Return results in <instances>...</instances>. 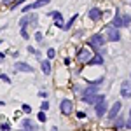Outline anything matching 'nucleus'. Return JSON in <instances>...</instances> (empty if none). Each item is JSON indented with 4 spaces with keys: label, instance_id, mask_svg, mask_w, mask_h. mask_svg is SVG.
<instances>
[{
    "label": "nucleus",
    "instance_id": "f257e3e1",
    "mask_svg": "<svg viewBox=\"0 0 131 131\" xmlns=\"http://www.w3.org/2000/svg\"><path fill=\"white\" fill-rule=\"evenodd\" d=\"M96 96H98V88L91 86V88H88V89L84 91L82 100L86 101V103H89V105H94V103H96Z\"/></svg>",
    "mask_w": 131,
    "mask_h": 131
},
{
    "label": "nucleus",
    "instance_id": "f03ea898",
    "mask_svg": "<svg viewBox=\"0 0 131 131\" xmlns=\"http://www.w3.org/2000/svg\"><path fill=\"white\" fill-rule=\"evenodd\" d=\"M107 40H110V42H119L121 40V33H119V30H117L115 26H108V28H107Z\"/></svg>",
    "mask_w": 131,
    "mask_h": 131
},
{
    "label": "nucleus",
    "instance_id": "7ed1b4c3",
    "mask_svg": "<svg viewBox=\"0 0 131 131\" xmlns=\"http://www.w3.org/2000/svg\"><path fill=\"white\" fill-rule=\"evenodd\" d=\"M103 44H105V37H103V35H93L89 39V46L96 51H98V47H101Z\"/></svg>",
    "mask_w": 131,
    "mask_h": 131
},
{
    "label": "nucleus",
    "instance_id": "20e7f679",
    "mask_svg": "<svg viewBox=\"0 0 131 131\" xmlns=\"http://www.w3.org/2000/svg\"><path fill=\"white\" fill-rule=\"evenodd\" d=\"M60 110L63 115H70L72 112H73V103H72L70 100H63L60 105Z\"/></svg>",
    "mask_w": 131,
    "mask_h": 131
},
{
    "label": "nucleus",
    "instance_id": "39448f33",
    "mask_svg": "<svg viewBox=\"0 0 131 131\" xmlns=\"http://www.w3.org/2000/svg\"><path fill=\"white\" fill-rule=\"evenodd\" d=\"M94 105H96V107H94V114H96V117L100 119V117H103V115L107 114V107H108V105L105 103V100L98 101V103H94Z\"/></svg>",
    "mask_w": 131,
    "mask_h": 131
},
{
    "label": "nucleus",
    "instance_id": "423d86ee",
    "mask_svg": "<svg viewBox=\"0 0 131 131\" xmlns=\"http://www.w3.org/2000/svg\"><path fill=\"white\" fill-rule=\"evenodd\" d=\"M121 108H122V103H121V101H115V103L110 107V110H108V119H112V121H114V119L119 115Z\"/></svg>",
    "mask_w": 131,
    "mask_h": 131
},
{
    "label": "nucleus",
    "instance_id": "0eeeda50",
    "mask_svg": "<svg viewBox=\"0 0 131 131\" xmlns=\"http://www.w3.org/2000/svg\"><path fill=\"white\" fill-rule=\"evenodd\" d=\"M121 96L122 98H131V81H122V84H121Z\"/></svg>",
    "mask_w": 131,
    "mask_h": 131
},
{
    "label": "nucleus",
    "instance_id": "6e6552de",
    "mask_svg": "<svg viewBox=\"0 0 131 131\" xmlns=\"http://www.w3.org/2000/svg\"><path fill=\"white\" fill-rule=\"evenodd\" d=\"M49 4V0H37L35 4H28L26 7H23V12H28V10H31V9H39V7H44V5H47Z\"/></svg>",
    "mask_w": 131,
    "mask_h": 131
},
{
    "label": "nucleus",
    "instance_id": "1a4fd4ad",
    "mask_svg": "<svg viewBox=\"0 0 131 131\" xmlns=\"http://www.w3.org/2000/svg\"><path fill=\"white\" fill-rule=\"evenodd\" d=\"M14 70H16V72H26V73H31V72H33V67H30L28 63L19 61V63H14Z\"/></svg>",
    "mask_w": 131,
    "mask_h": 131
},
{
    "label": "nucleus",
    "instance_id": "9d476101",
    "mask_svg": "<svg viewBox=\"0 0 131 131\" xmlns=\"http://www.w3.org/2000/svg\"><path fill=\"white\" fill-rule=\"evenodd\" d=\"M51 16L54 18V25L58 26V28H63V16H61V12H58V10H54V12H51Z\"/></svg>",
    "mask_w": 131,
    "mask_h": 131
},
{
    "label": "nucleus",
    "instance_id": "9b49d317",
    "mask_svg": "<svg viewBox=\"0 0 131 131\" xmlns=\"http://www.w3.org/2000/svg\"><path fill=\"white\" fill-rule=\"evenodd\" d=\"M89 60H91L89 49H81V51H79V61H82V63H88Z\"/></svg>",
    "mask_w": 131,
    "mask_h": 131
},
{
    "label": "nucleus",
    "instance_id": "f8f14e48",
    "mask_svg": "<svg viewBox=\"0 0 131 131\" xmlns=\"http://www.w3.org/2000/svg\"><path fill=\"white\" fill-rule=\"evenodd\" d=\"M89 18H91L93 21H98V19L101 18V10L98 9V7H93V9L89 10Z\"/></svg>",
    "mask_w": 131,
    "mask_h": 131
},
{
    "label": "nucleus",
    "instance_id": "ddd939ff",
    "mask_svg": "<svg viewBox=\"0 0 131 131\" xmlns=\"http://www.w3.org/2000/svg\"><path fill=\"white\" fill-rule=\"evenodd\" d=\"M40 68H42V73H44V75H49V73H51V61L49 60H44L40 63Z\"/></svg>",
    "mask_w": 131,
    "mask_h": 131
},
{
    "label": "nucleus",
    "instance_id": "4468645a",
    "mask_svg": "<svg viewBox=\"0 0 131 131\" xmlns=\"http://www.w3.org/2000/svg\"><path fill=\"white\" fill-rule=\"evenodd\" d=\"M86 65H103V58H101V54H96V56H93Z\"/></svg>",
    "mask_w": 131,
    "mask_h": 131
},
{
    "label": "nucleus",
    "instance_id": "2eb2a0df",
    "mask_svg": "<svg viewBox=\"0 0 131 131\" xmlns=\"http://www.w3.org/2000/svg\"><path fill=\"white\" fill-rule=\"evenodd\" d=\"M112 26H115V28L122 26V18H121V14H115V18L112 19Z\"/></svg>",
    "mask_w": 131,
    "mask_h": 131
},
{
    "label": "nucleus",
    "instance_id": "dca6fc26",
    "mask_svg": "<svg viewBox=\"0 0 131 131\" xmlns=\"http://www.w3.org/2000/svg\"><path fill=\"white\" fill-rule=\"evenodd\" d=\"M77 18H79V16H77V14H73L70 19H68V23H65V25H63V30H70V26L73 25V21H77Z\"/></svg>",
    "mask_w": 131,
    "mask_h": 131
},
{
    "label": "nucleus",
    "instance_id": "f3484780",
    "mask_svg": "<svg viewBox=\"0 0 131 131\" xmlns=\"http://www.w3.org/2000/svg\"><path fill=\"white\" fill-rule=\"evenodd\" d=\"M122 18V26H129L131 25V16L129 14H121Z\"/></svg>",
    "mask_w": 131,
    "mask_h": 131
},
{
    "label": "nucleus",
    "instance_id": "a211bd4d",
    "mask_svg": "<svg viewBox=\"0 0 131 131\" xmlns=\"http://www.w3.org/2000/svg\"><path fill=\"white\" fill-rule=\"evenodd\" d=\"M21 37H23L25 40H28L30 35H28V31H26V26H21Z\"/></svg>",
    "mask_w": 131,
    "mask_h": 131
},
{
    "label": "nucleus",
    "instance_id": "6ab92c4d",
    "mask_svg": "<svg viewBox=\"0 0 131 131\" xmlns=\"http://www.w3.org/2000/svg\"><path fill=\"white\" fill-rule=\"evenodd\" d=\"M23 128H25V129H33L35 126H33L30 121H25V122H23Z\"/></svg>",
    "mask_w": 131,
    "mask_h": 131
},
{
    "label": "nucleus",
    "instance_id": "aec40b11",
    "mask_svg": "<svg viewBox=\"0 0 131 131\" xmlns=\"http://www.w3.org/2000/svg\"><path fill=\"white\" fill-rule=\"evenodd\" d=\"M115 119H117V121H115V128H122V126H124V124H126V122L122 121L121 117H115Z\"/></svg>",
    "mask_w": 131,
    "mask_h": 131
},
{
    "label": "nucleus",
    "instance_id": "412c9836",
    "mask_svg": "<svg viewBox=\"0 0 131 131\" xmlns=\"http://www.w3.org/2000/svg\"><path fill=\"white\" fill-rule=\"evenodd\" d=\"M37 119H39V121H40V122H46V121H47V117H46V114H44V112H42V110H40V114L37 115Z\"/></svg>",
    "mask_w": 131,
    "mask_h": 131
},
{
    "label": "nucleus",
    "instance_id": "4be33fe9",
    "mask_svg": "<svg viewBox=\"0 0 131 131\" xmlns=\"http://www.w3.org/2000/svg\"><path fill=\"white\" fill-rule=\"evenodd\" d=\"M54 56H56V51H54V49H47V58H49V60H52Z\"/></svg>",
    "mask_w": 131,
    "mask_h": 131
},
{
    "label": "nucleus",
    "instance_id": "5701e85b",
    "mask_svg": "<svg viewBox=\"0 0 131 131\" xmlns=\"http://www.w3.org/2000/svg\"><path fill=\"white\" fill-rule=\"evenodd\" d=\"M40 108H42V110H47V108H49V101H42Z\"/></svg>",
    "mask_w": 131,
    "mask_h": 131
},
{
    "label": "nucleus",
    "instance_id": "b1692460",
    "mask_svg": "<svg viewBox=\"0 0 131 131\" xmlns=\"http://www.w3.org/2000/svg\"><path fill=\"white\" fill-rule=\"evenodd\" d=\"M0 79H2V81H4V82H7V84H9V82H10V79H9V77H7V75H5V73H2V75H0Z\"/></svg>",
    "mask_w": 131,
    "mask_h": 131
},
{
    "label": "nucleus",
    "instance_id": "393cba45",
    "mask_svg": "<svg viewBox=\"0 0 131 131\" xmlns=\"http://www.w3.org/2000/svg\"><path fill=\"white\" fill-rule=\"evenodd\" d=\"M35 39H37V42H42V39H44V37H42L40 31H37V33H35Z\"/></svg>",
    "mask_w": 131,
    "mask_h": 131
},
{
    "label": "nucleus",
    "instance_id": "a878e982",
    "mask_svg": "<svg viewBox=\"0 0 131 131\" xmlns=\"http://www.w3.org/2000/svg\"><path fill=\"white\" fill-rule=\"evenodd\" d=\"M23 112H28V114H30V112H31V107H30V105H23Z\"/></svg>",
    "mask_w": 131,
    "mask_h": 131
},
{
    "label": "nucleus",
    "instance_id": "bb28decb",
    "mask_svg": "<svg viewBox=\"0 0 131 131\" xmlns=\"http://www.w3.org/2000/svg\"><path fill=\"white\" fill-rule=\"evenodd\" d=\"M77 117H79V119H86V117H88V115H86V114H84V112H77Z\"/></svg>",
    "mask_w": 131,
    "mask_h": 131
},
{
    "label": "nucleus",
    "instance_id": "cd10ccee",
    "mask_svg": "<svg viewBox=\"0 0 131 131\" xmlns=\"http://www.w3.org/2000/svg\"><path fill=\"white\" fill-rule=\"evenodd\" d=\"M0 128H2V129H10V124H9V122H5V124H2Z\"/></svg>",
    "mask_w": 131,
    "mask_h": 131
},
{
    "label": "nucleus",
    "instance_id": "c85d7f7f",
    "mask_svg": "<svg viewBox=\"0 0 131 131\" xmlns=\"http://www.w3.org/2000/svg\"><path fill=\"white\" fill-rule=\"evenodd\" d=\"M12 2H14V0H2V4H4V5H9V4H12Z\"/></svg>",
    "mask_w": 131,
    "mask_h": 131
},
{
    "label": "nucleus",
    "instance_id": "c756f323",
    "mask_svg": "<svg viewBox=\"0 0 131 131\" xmlns=\"http://www.w3.org/2000/svg\"><path fill=\"white\" fill-rule=\"evenodd\" d=\"M28 51H30L31 54H37V49H35V47H28Z\"/></svg>",
    "mask_w": 131,
    "mask_h": 131
},
{
    "label": "nucleus",
    "instance_id": "7c9ffc66",
    "mask_svg": "<svg viewBox=\"0 0 131 131\" xmlns=\"http://www.w3.org/2000/svg\"><path fill=\"white\" fill-rule=\"evenodd\" d=\"M124 126H126V128H128V129H131V119H128V122H126V124H124Z\"/></svg>",
    "mask_w": 131,
    "mask_h": 131
},
{
    "label": "nucleus",
    "instance_id": "2f4dec72",
    "mask_svg": "<svg viewBox=\"0 0 131 131\" xmlns=\"http://www.w3.org/2000/svg\"><path fill=\"white\" fill-rule=\"evenodd\" d=\"M39 96H40V98H46V96H47V93H44V91H40V93H39Z\"/></svg>",
    "mask_w": 131,
    "mask_h": 131
},
{
    "label": "nucleus",
    "instance_id": "473e14b6",
    "mask_svg": "<svg viewBox=\"0 0 131 131\" xmlns=\"http://www.w3.org/2000/svg\"><path fill=\"white\" fill-rule=\"evenodd\" d=\"M2 60H4V54H2V52H0V61H2Z\"/></svg>",
    "mask_w": 131,
    "mask_h": 131
},
{
    "label": "nucleus",
    "instance_id": "72a5a7b5",
    "mask_svg": "<svg viewBox=\"0 0 131 131\" xmlns=\"http://www.w3.org/2000/svg\"><path fill=\"white\" fill-rule=\"evenodd\" d=\"M4 105H5V103H4V101H0V107H4Z\"/></svg>",
    "mask_w": 131,
    "mask_h": 131
},
{
    "label": "nucleus",
    "instance_id": "f704fd0d",
    "mask_svg": "<svg viewBox=\"0 0 131 131\" xmlns=\"http://www.w3.org/2000/svg\"><path fill=\"white\" fill-rule=\"evenodd\" d=\"M129 115H131V108H129Z\"/></svg>",
    "mask_w": 131,
    "mask_h": 131
},
{
    "label": "nucleus",
    "instance_id": "c9c22d12",
    "mask_svg": "<svg viewBox=\"0 0 131 131\" xmlns=\"http://www.w3.org/2000/svg\"><path fill=\"white\" fill-rule=\"evenodd\" d=\"M129 77H131V73H129Z\"/></svg>",
    "mask_w": 131,
    "mask_h": 131
}]
</instances>
